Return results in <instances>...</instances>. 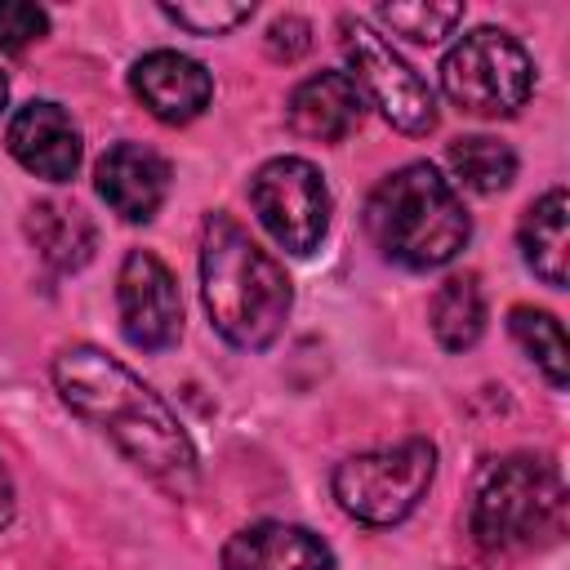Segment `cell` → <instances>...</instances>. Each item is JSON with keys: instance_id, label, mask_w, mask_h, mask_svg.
Wrapping results in <instances>:
<instances>
[{"instance_id": "obj_22", "label": "cell", "mask_w": 570, "mask_h": 570, "mask_svg": "<svg viewBox=\"0 0 570 570\" xmlns=\"http://www.w3.org/2000/svg\"><path fill=\"white\" fill-rule=\"evenodd\" d=\"M49 31V13L40 4L27 0H0V49L4 53H22L27 45H36Z\"/></svg>"}, {"instance_id": "obj_8", "label": "cell", "mask_w": 570, "mask_h": 570, "mask_svg": "<svg viewBox=\"0 0 570 570\" xmlns=\"http://www.w3.org/2000/svg\"><path fill=\"white\" fill-rule=\"evenodd\" d=\"M249 205L267 227V236L294 258H307L321 249L334 214L321 169L303 156H276L258 165V174L249 178Z\"/></svg>"}, {"instance_id": "obj_11", "label": "cell", "mask_w": 570, "mask_h": 570, "mask_svg": "<svg viewBox=\"0 0 570 570\" xmlns=\"http://www.w3.org/2000/svg\"><path fill=\"white\" fill-rule=\"evenodd\" d=\"M169 160L147 142H116L94 165L98 196L125 223H151L169 196Z\"/></svg>"}, {"instance_id": "obj_1", "label": "cell", "mask_w": 570, "mask_h": 570, "mask_svg": "<svg viewBox=\"0 0 570 570\" xmlns=\"http://www.w3.org/2000/svg\"><path fill=\"white\" fill-rule=\"evenodd\" d=\"M53 387L71 414L98 428L160 490H169L174 499H187L196 490L200 459L183 419L129 365L94 343H71L53 356Z\"/></svg>"}, {"instance_id": "obj_18", "label": "cell", "mask_w": 570, "mask_h": 570, "mask_svg": "<svg viewBox=\"0 0 570 570\" xmlns=\"http://www.w3.org/2000/svg\"><path fill=\"white\" fill-rule=\"evenodd\" d=\"M445 160H450V174L468 191H481V196H494V191L512 187V178H517V151L499 138H490V134L454 138Z\"/></svg>"}, {"instance_id": "obj_14", "label": "cell", "mask_w": 570, "mask_h": 570, "mask_svg": "<svg viewBox=\"0 0 570 570\" xmlns=\"http://www.w3.org/2000/svg\"><path fill=\"white\" fill-rule=\"evenodd\" d=\"M365 116V98L347 71H316L285 98V120L307 142H343Z\"/></svg>"}, {"instance_id": "obj_13", "label": "cell", "mask_w": 570, "mask_h": 570, "mask_svg": "<svg viewBox=\"0 0 570 570\" xmlns=\"http://www.w3.org/2000/svg\"><path fill=\"white\" fill-rule=\"evenodd\" d=\"M223 570H334V552L307 525L254 521L223 543Z\"/></svg>"}, {"instance_id": "obj_4", "label": "cell", "mask_w": 570, "mask_h": 570, "mask_svg": "<svg viewBox=\"0 0 570 570\" xmlns=\"http://www.w3.org/2000/svg\"><path fill=\"white\" fill-rule=\"evenodd\" d=\"M566 525L561 468L539 454H508L490 463L472 490L468 530L490 552L534 548L557 539Z\"/></svg>"}, {"instance_id": "obj_9", "label": "cell", "mask_w": 570, "mask_h": 570, "mask_svg": "<svg viewBox=\"0 0 570 570\" xmlns=\"http://www.w3.org/2000/svg\"><path fill=\"white\" fill-rule=\"evenodd\" d=\"M120 334L138 352H165L183 334V294L174 272L151 249H129L116 276Z\"/></svg>"}, {"instance_id": "obj_19", "label": "cell", "mask_w": 570, "mask_h": 570, "mask_svg": "<svg viewBox=\"0 0 570 570\" xmlns=\"http://www.w3.org/2000/svg\"><path fill=\"white\" fill-rule=\"evenodd\" d=\"M508 330L521 343V352L539 365V374L561 392L570 383V347H566V330L552 312L543 307H512L508 312Z\"/></svg>"}, {"instance_id": "obj_16", "label": "cell", "mask_w": 570, "mask_h": 570, "mask_svg": "<svg viewBox=\"0 0 570 570\" xmlns=\"http://www.w3.org/2000/svg\"><path fill=\"white\" fill-rule=\"evenodd\" d=\"M566 214H570L566 187H552V191H543V196L525 209V218H521V227H517V245H521L525 267H530L543 285H552V289H566V258H570Z\"/></svg>"}, {"instance_id": "obj_15", "label": "cell", "mask_w": 570, "mask_h": 570, "mask_svg": "<svg viewBox=\"0 0 570 570\" xmlns=\"http://www.w3.org/2000/svg\"><path fill=\"white\" fill-rule=\"evenodd\" d=\"M27 240L53 272H80L98 249V227L71 200H36L27 209Z\"/></svg>"}, {"instance_id": "obj_20", "label": "cell", "mask_w": 570, "mask_h": 570, "mask_svg": "<svg viewBox=\"0 0 570 570\" xmlns=\"http://www.w3.org/2000/svg\"><path fill=\"white\" fill-rule=\"evenodd\" d=\"M383 27H392L396 36H410L419 45H436L441 36H450L463 22V4H436V0H414V4H379L374 9Z\"/></svg>"}, {"instance_id": "obj_25", "label": "cell", "mask_w": 570, "mask_h": 570, "mask_svg": "<svg viewBox=\"0 0 570 570\" xmlns=\"http://www.w3.org/2000/svg\"><path fill=\"white\" fill-rule=\"evenodd\" d=\"M4 102H9V80H4V71H0V111H4Z\"/></svg>"}, {"instance_id": "obj_12", "label": "cell", "mask_w": 570, "mask_h": 570, "mask_svg": "<svg viewBox=\"0 0 570 570\" xmlns=\"http://www.w3.org/2000/svg\"><path fill=\"white\" fill-rule=\"evenodd\" d=\"M129 89L138 94V102H142L156 120H165V125H187V120H196V116L209 107V98H214V76H209L196 58H187V53H178V49H151V53H142V58L129 67Z\"/></svg>"}, {"instance_id": "obj_3", "label": "cell", "mask_w": 570, "mask_h": 570, "mask_svg": "<svg viewBox=\"0 0 570 570\" xmlns=\"http://www.w3.org/2000/svg\"><path fill=\"white\" fill-rule=\"evenodd\" d=\"M365 232L387 263L410 272L445 267L472 236V218L436 165L410 160L365 196Z\"/></svg>"}, {"instance_id": "obj_7", "label": "cell", "mask_w": 570, "mask_h": 570, "mask_svg": "<svg viewBox=\"0 0 570 570\" xmlns=\"http://www.w3.org/2000/svg\"><path fill=\"white\" fill-rule=\"evenodd\" d=\"M343 31V53H347V76L356 80L361 98H370L387 125H396L410 138H423L436 129V98L428 89V80L365 22L343 13L338 18Z\"/></svg>"}, {"instance_id": "obj_17", "label": "cell", "mask_w": 570, "mask_h": 570, "mask_svg": "<svg viewBox=\"0 0 570 570\" xmlns=\"http://www.w3.org/2000/svg\"><path fill=\"white\" fill-rule=\"evenodd\" d=\"M428 321L432 334L445 352H468L476 347V338L485 334V289L472 272L445 276L428 303Z\"/></svg>"}, {"instance_id": "obj_5", "label": "cell", "mask_w": 570, "mask_h": 570, "mask_svg": "<svg viewBox=\"0 0 570 570\" xmlns=\"http://www.w3.org/2000/svg\"><path fill=\"white\" fill-rule=\"evenodd\" d=\"M432 476H436V445L428 436H405L396 445L343 459L330 476V490L347 517L365 525H396L419 508Z\"/></svg>"}, {"instance_id": "obj_23", "label": "cell", "mask_w": 570, "mask_h": 570, "mask_svg": "<svg viewBox=\"0 0 570 570\" xmlns=\"http://www.w3.org/2000/svg\"><path fill=\"white\" fill-rule=\"evenodd\" d=\"M267 53L276 62H298L307 49H312V22L298 18V13H281L272 27H267Z\"/></svg>"}, {"instance_id": "obj_10", "label": "cell", "mask_w": 570, "mask_h": 570, "mask_svg": "<svg viewBox=\"0 0 570 570\" xmlns=\"http://www.w3.org/2000/svg\"><path fill=\"white\" fill-rule=\"evenodd\" d=\"M4 147L27 174H36L45 183H71L80 169V156H85L76 120L49 98H31L13 111L9 129H4Z\"/></svg>"}, {"instance_id": "obj_6", "label": "cell", "mask_w": 570, "mask_h": 570, "mask_svg": "<svg viewBox=\"0 0 570 570\" xmlns=\"http://www.w3.org/2000/svg\"><path fill=\"white\" fill-rule=\"evenodd\" d=\"M441 89L468 116H512L534 89V62L525 45L499 27H476L450 45L441 58Z\"/></svg>"}, {"instance_id": "obj_2", "label": "cell", "mask_w": 570, "mask_h": 570, "mask_svg": "<svg viewBox=\"0 0 570 570\" xmlns=\"http://www.w3.org/2000/svg\"><path fill=\"white\" fill-rule=\"evenodd\" d=\"M200 294L209 325L240 352L272 347L294 307L285 267L227 214H209L200 227Z\"/></svg>"}, {"instance_id": "obj_21", "label": "cell", "mask_w": 570, "mask_h": 570, "mask_svg": "<svg viewBox=\"0 0 570 570\" xmlns=\"http://www.w3.org/2000/svg\"><path fill=\"white\" fill-rule=\"evenodd\" d=\"M160 13L169 22H178L191 36H223L236 22H245L254 13V4H223V0H205V4H160Z\"/></svg>"}, {"instance_id": "obj_24", "label": "cell", "mask_w": 570, "mask_h": 570, "mask_svg": "<svg viewBox=\"0 0 570 570\" xmlns=\"http://www.w3.org/2000/svg\"><path fill=\"white\" fill-rule=\"evenodd\" d=\"M13 508H18V499H13V481H9V472H4V463H0V530L13 521Z\"/></svg>"}]
</instances>
